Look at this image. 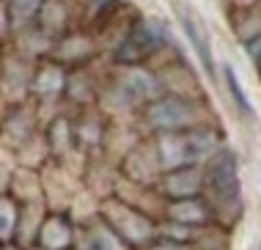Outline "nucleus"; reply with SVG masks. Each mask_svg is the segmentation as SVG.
<instances>
[{
  "label": "nucleus",
  "mask_w": 261,
  "mask_h": 250,
  "mask_svg": "<svg viewBox=\"0 0 261 250\" xmlns=\"http://www.w3.org/2000/svg\"><path fill=\"white\" fill-rule=\"evenodd\" d=\"M203 198L209 201L215 220L231 228L242 217V182L239 162L231 148H220L203 168Z\"/></svg>",
  "instance_id": "f257e3e1"
},
{
  "label": "nucleus",
  "mask_w": 261,
  "mask_h": 250,
  "mask_svg": "<svg viewBox=\"0 0 261 250\" xmlns=\"http://www.w3.org/2000/svg\"><path fill=\"white\" fill-rule=\"evenodd\" d=\"M220 152V138L212 127H195L185 132H165L154 140V157L160 170H176L190 165H203Z\"/></svg>",
  "instance_id": "f03ea898"
},
{
  "label": "nucleus",
  "mask_w": 261,
  "mask_h": 250,
  "mask_svg": "<svg viewBox=\"0 0 261 250\" xmlns=\"http://www.w3.org/2000/svg\"><path fill=\"white\" fill-rule=\"evenodd\" d=\"M143 118L149 124L151 132L165 135V132H185L195 130V127H209L203 124V113L201 107L187 96L179 94H162L157 99H151L143 110Z\"/></svg>",
  "instance_id": "7ed1b4c3"
},
{
  "label": "nucleus",
  "mask_w": 261,
  "mask_h": 250,
  "mask_svg": "<svg viewBox=\"0 0 261 250\" xmlns=\"http://www.w3.org/2000/svg\"><path fill=\"white\" fill-rule=\"evenodd\" d=\"M162 47H165V31H162V25L154 22V19H135L129 25V31L124 33V39L118 41L116 53H113V61L118 66H140V63L154 58Z\"/></svg>",
  "instance_id": "20e7f679"
},
{
  "label": "nucleus",
  "mask_w": 261,
  "mask_h": 250,
  "mask_svg": "<svg viewBox=\"0 0 261 250\" xmlns=\"http://www.w3.org/2000/svg\"><path fill=\"white\" fill-rule=\"evenodd\" d=\"M102 220L118 234V239H121L129 250L132 247H146L157 239V228H154L151 220L146 217L143 212L132 209V206H126L121 201H110L105 206Z\"/></svg>",
  "instance_id": "39448f33"
},
{
  "label": "nucleus",
  "mask_w": 261,
  "mask_h": 250,
  "mask_svg": "<svg viewBox=\"0 0 261 250\" xmlns=\"http://www.w3.org/2000/svg\"><path fill=\"white\" fill-rule=\"evenodd\" d=\"M157 190L171 201L179 198H193V195H203V168L201 165H190V168H176V170H165L157 184Z\"/></svg>",
  "instance_id": "423d86ee"
},
{
  "label": "nucleus",
  "mask_w": 261,
  "mask_h": 250,
  "mask_svg": "<svg viewBox=\"0 0 261 250\" xmlns=\"http://www.w3.org/2000/svg\"><path fill=\"white\" fill-rule=\"evenodd\" d=\"M168 220L185 226V228H203L215 220V212H212L209 201L203 195H193V198H179V201L168 204Z\"/></svg>",
  "instance_id": "0eeeda50"
},
{
  "label": "nucleus",
  "mask_w": 261,
  "mask_h": 250,
  "mask_svg": "<svg viewBox=\"0 0 261 250\" xmlns=\"http://www.w3.org/2000/svg\"><path fill=\"white\" fill-rule=\"evenodd\" d=\"M36 245L41 250H72L74 231H72V223L66 220V214H50V217L41 220Z\"/></svg>",
  "instance_id": "6e6552de"
},
{
  "label": "nucleus",
  "mask_w": 261,
  "mask_h": 250,
  "mask_svg": "<svg viewBox=\"0 0 261 250\" xmlns=\"http://www.w3.org/2000/svg\"><path fill=\"white\" fill-rule=\"evenodd\" d=\"M181 28H185V36H187L190 47H193L195 58L201 61L203 71H206L209 77H217L215 63H212V44H209L206 33H203L201 22H198V19H193V14H185V17H181Z\"/></svg>",
  "instance_id": "1a4fd4ad"
},
{
  "label": "nucleus",
  "mask_w": 261,
  "mask_h": 250,
  "mask_svg": "<svg viewBox=\"0 0 261 250\" xmlns=\"http://www.w3.org/2000/svg\"><path fill=\"white\" fill-rule=\"evenodd\" d=\"M41 6H44V0H3L6 25L9 22H17V25L31 22V19L39 14Z\"/></svg>",
  "instance_id": "9d476101"
},
{
  "label": "nucleus",
  "mask_w": 261,
  "mask_h": 250,
  "mask_svg": "<svg viewBox=\"0 0 261 250\" xmlns=\"http://www.w3.org/2000/svg\"><path fill=\"white\" fill-rule=\"evenodd\" d=\"M39 94L41 96H58L63 94V88H66V74H63L61 66H55V63H44L39 71Z\"/></svg>",
  "instance_id": "9b49d317"
},
{
  "label": "nucleus",
  "mask_w": 261,
  "mask_h": 250,
  "mask_svg": "<svg viewBox=\"0 0 261 250\" xmlns=\"http://www.w3.org/2000/svg\"><path fill=\"white\" fill-rule=\"evenodd\" d=\"M223 77H225V88H228L231 99H234L237 110H242L245 116H253V105H250L248 94H245V88L239 85V77H237V71H234L231 63H225V66H223Z\"/></svg>",
  "instance_id": "f8f14e48"
},
{
  "label": "nucleus",
  "mask_w": 261,
  "mask_h": 250,
  "mask_svg": "<svg viewBox=\"0 0 261 250\" xmlns=\"http://www.w3.org/2000/svg\"><path fill=\"white\" fill-rule=\"evenodd\" d=\"M14 223H17V228H19V204L6 192L3 195V223H0V239L3 242H11Z\"/></svg>",
  "instance_id": "ddd939ff"
},
{
  "label": "nucleus",
  "mask_w": 261,
  "mask_h": 250,
  "mask_svg": "<svg viewBox=\"0 0 261 250\" xmlns=\"http://www.w3.org/2000/svg\"><path fill=\"white\" fill-rule=\"evenodd\" d=\"M239 6H253V3H258V0H237Z\"/></svg>",
  "instance_id": "4468645a"
},
{
  "label": "nucleus",
  "mask_w": 261,
  "mask_h": 250,
  "mask_svg": "<svg viewBox=\"0 0 261 250\" xmlns=\"http://www.w3.org/2000/svg\"><path fill=\"white\" fill-rule=\"evenodd\" d=\"M256 66H258V71H261V58H258V61H256Z\"/></svg>",
  "instance_id": "2eb2a0df"
},
{
  "label": "nucleus",
  "mask_w": 261,
  "mask_h": 250,
  "mask_svg": "<svg viewBox=\"0 0 261 250\" xmlns=\"http://www.w3.org/2000/svg\"><path fill=\"white\" fill-rule=\"evenodd\" d=\"M258 250H261V247H258Z\"/></svg>",
  "instance_id": "dca6fc26"
}]
</instances>
